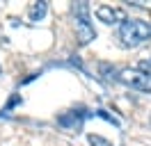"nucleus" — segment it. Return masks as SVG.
<instances>
[{
  "mask_svg": "<svg viewBox=\"0 0 151 146\" xmlns=\"http://www.w3.org/2000/svg\"><path fill=\"white\" fill-rule=\"evenodd\" d=\"M92 117H94V110H87V107H83V105H78V107L69 110L64 114H60V117H57V123L64 128V130L80 132L83 121H85V119H92Z\"/></svg>",
  "mask_w": 151,
  "mask_h": 146,
  "instance_id": "4",
  "label": "nucleus"
},
{
  "mask_svg": "<svg viewBox=\"0 0 151 146\" xmlns=\"http://www.w3.org/2000/svg\"><path fill=\"white\" fill-rule=\"evenodd\" d=\"M73 18H76V36L78 44L87 46L92 39H96V30L89 18V5L87 2H76L73 5Z\"/></svg>",
  "mask_w": 151,
  "mask_h": 146,
  "instance_id": "2",
  "label": "nucleus"
},
{
  "mask_svg": "<svg viewBox=\"0 0 151 146\" xmlns=\"http://www.w3.org/2000/svg\"><path fill=\"white\" fill-rule=\"evenodd\" d=\"M117 82H122L135 91H142V94H151V78L147 73H142L140 69H122L117 75Z\"/></svg>",
  "mask_w": 151,
  "mask_h": 146,
  "instance_id": "3",
  "label": "nucleus"
},
{
  "mask_svg": "<svg viewBox=\"0 0 151 146\" xmlns=\"http://www.w3.org/2000/svg\"><path fill=\"white\" fill-rule=\"evenodd\" d=\"M119 41L126 48H137V46L151 41V23L142 21V18H126L119 25Z\"/></svg>",
  "mask_w": 151,
  "mask_h": 146,
  "instance_id": "1",
  "label": "nucleus"
},
{
  "mask_svg": "<svg viewBox=\"0 0 151 146\" xmlns=\"http://www.w3.org/2000/svg\"><path fill=\"white\" fill-rule=\"evenodd\" d=\"M19 103H21V96H12V98H9V103H7V107L2 110V112H9V110L14 107V105H19Z\"/></svg>",
  "mask_w": 151,
  "mask_h": 146,
  "instance_id": "10",
  "label": "nucleus"
},
{
  "mask_svg": "<svg viewBox=\"0 0 151 146\" xmlns=\"http://www.w3.org/2000/svg\"><path fill=\"white\" fill-rule=\"evenodd\" d=\"M94 117H99V119H105L108 123H112L114 128H119L122 123H119V119L114 117V114H110L108 110H103V107H99V110H94Z\"/></svg>",
  "mask_w": 151,
  "mask_h": 146,
  "instance_id": "7",
  "label": "nucleus"
},
{
  "mask_svg": "<svg viewBox=\"0 0 151 146\" xmlns=\"http://www.w3.org/2000/svg\"><path fill=\"white\" fill-rule=\"evenodd\" d=\"M137 69H140L142 73H147V75L151 78V59H142V62L137 64Z\"/></svg>",
  "mask_w": 151,
  "mask_h": 146,
  "instance_id": "9",
  "label": "nucleus"
},
{
  "mask_svg": "<svg viewBox=\"0 0 151 146\" xmlns=\"http://www.w3.org/2000/svg\"><path fill=\"white\" fill-rule=\"evenodd\" d=\"M87 142H89V146H112L108 139H105V137L94 135V132H92V135H87Z\"/></svg>",
  "mask_w": 151,
  "mask_h": 146,
  "instance_id": "8",
  "label": "nucleus"
},
{
  "mask_svg": "<svg viewBox=\"0 0 151 146\" xmlns=\"http://www.w3.org/2000/svg\"><path fill=\"white\" fill-rule=\"evenodd\" d=\"M0 73H2V69H0Z\"/></svg>",
  "mask_w": 151,
  "mask_h": 146,
  "instance_id": "11",
  "label": "nucleus"
},
{
  "mask_svg": "<svg viewBox=\"0 0 151 146\" xmlns=\"http://www.w3.org/2000/svg\"><path fill=\"white\" fill-rule=\"evenodd\" d=\"M96 18L103 21L105 25H122L126 21V11L122 7H110V5H101L96 7Z\"/></svg>",
  "mask_w": 151,
  "mask_h": 146,
  "instance_id": "5",
  "label": "nucleus"
},
{
  "mask_svg": "<svg viewBox=\"0 0 151 146\" xmlns=\"http://www.w3.org/2000/svg\"><path fill=\"white\" fill-rule=\"evenodd\" d=\"M46 11H48L46 2H32L30 9H28V16H30V21H41V18L46 16Z\"/></svg>",
  "mask_w": 151,
  "mask_h": 146,
  "instance_id": "6",
  "label": "nucleus"
}]
</instances>
